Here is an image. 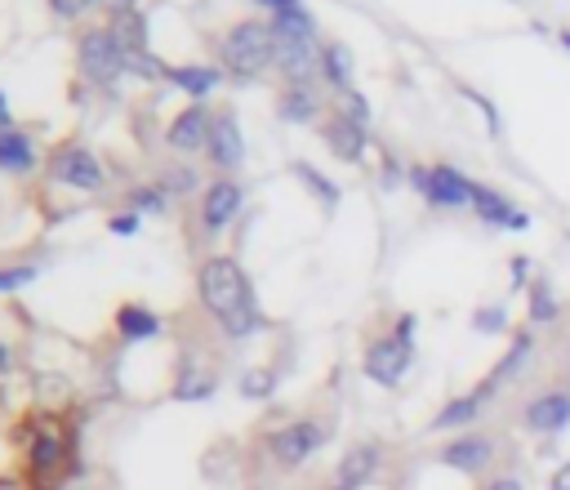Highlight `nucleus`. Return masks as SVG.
I'll return each instance as SVG.
<instances>
[{
    "label": "nucleus",
    "instance_id": "20e7f679",
    "mask_svg": "<svg viewBox=\"0 0 570 490\" xmlns=\"http://www.w3.org/2000/svg\"><path fill=\"white\" fill-rule=\"evenodd\" d=\"M325 446V428L316 419H294V424H281L272 437H268V450L281 468H299L308 464L316 450Z\"/></svg>",
    "mask_w": 570,
    "mask_h": 490
},
{
    "label": "nucleus",
    "instance_id": "4468645a",
    "mask_svg": "<svg viewBox=\"0 0 570 490\" xmlns=\"http://www.w3.org/2000/svg\"><path fill=\"white\" fill-rule=\"evenodd\" d=\"M165 81H170L174 89L192 94V98H205V94H214V89L223 85V67H209V63H179V67L165 72Z\"/></svg>",
    "mask_w": 570,
    "mask_h": 490
},
{
    "label": "nucleus",
    "instance_id": "9d476101",
    "mask_svg": "<svg viewBox=\"0 0 570 490\" xmlns=\"http://www.w3.org/2000/svg\"><path fill=\"white\" fill-rule=\"evenodd\" d=\"M209 116H214V111H205L201 103H192V107L174 111V116H170V126H165V143H170L174 152H205V139H209Z\"/></svg>",
    "mask_w": 570,
    "mask_h": 490
},
{
    "label": "nucleus",
    "instance_id": "9b49d317",
    "mask_svg": "<svg viewBox=\"0 0 570 490\" xmlns=\"http://www.w3.org/2000/svg\"><path fill=\"white\" fill-rule=\"evenodd\" d=\"M445 468H460V472H482L491 459H495V441L486 433H464V437H454L441 446L437 455Z\"/></svg>",
    "mask_w": 570,
    "mask_h": 490
},
{
    "label": "nucleus",
    "instance_id": "aec40b11",
    "mask_svg": "<svg viewBox=\"0 0 570 490\" xmlns=\"http://www.w3.org/2000/svg\"><path fill=\"white\" fill-rule=\"evenodd\" d=\"M473 210H477V214H482L486 223H499V227H517V232H521V227L530 223V219H526L521 210H513V205H508V201H504L499 192H491V188H477V192H473Z\"/></svg>",
    "mask_w": 570,
    "mask_h": 490
},
{
    "label": "nucleus",
    "instance_id": "7ed1b4c3",
    "mask_svg": "<svg viewBox=\"0 0 570 490\" xmlns=\"http://www.w3.org/2000/svg\"><path fill=\"white\" fill-rule=\"evenodd\" d=\"M76 67H80V76H85L89 85H98V89L117 85V81L126 76V50H121L117 36H111L107 23L85 28V32L76 36Z\"/></svg>",
    "mask_w": 570,
    "mask_h": 490
},
{
    "label": "nucleus",
    "instance_id": "f704fd0d",
    "mask_svg": "<svg viewBox=\"0 0 570 490\" xmlns=\"http://www.w3.org/2000/svg\"><path fill=\"white\" fill-rule=\"evenodd\" d=\"M259 10H268V14H281V10H294V6H303V0H255Z\"/></svg>",
    "mask_w": 570,
    "mask_h": 490
},
{
    "label": "nucleus",
    "instance_id": "58836bf2",
    "mask_svg": "<svg viewBox=\"0 0 570 490\" xmlns=\"http://www.w3.org/2000/svg\"><path fill=\"white\" fill-rule=\"evenodd\" d=\"M14 126V116H10V103H6V94H0V130H10Z\"/></svg>",
    "mask_w": 570,
    "mask_h": 490
},
{
    "label": "nucleus",
    "instance_id": "473e14b6",
    "mask_svg": "<svg viewBox=\"0 0 570 490\" xmlns=\"http://www.w3.org/2000/svg\"><path fill=\"white\" fill-rule=\"evenodd\" d=\"M107 227L117 232V236H135V232L143 227V214H135V210H130V214H117V219H111Z\"/></svg>",
    "mask_w": 570,
    "mask_h": 490
},
{
    "label": "nucleus",
    "instance_id": "72a5a7b5",
    "mask_svg": "<svg viewBox=\"0 0 570 490\" xmlns=\"http://www.w3.org/2000/svg\"><path fill=\"white\" fill-rule=\"evenodd\" d=\"M530 317H535V321H548V317H557V303L548 299V290H535V303H530Z\"/></svg>",
    "mask_w": 570,
    "mask_h": 490
},
{
    "label": "nucleus",
    "instance_id": "c9c22d12",
    "mask_svg": "<svg viewBox=\"0 0 570 490\" xmlns=\"http://www.w3.org/2000/svg\"><path fill=\"white\" fill-rule=\"evenodd\" d=\"M499 326H504V312H495V308L477 312V330H499Z\"/></svg>",
    "mask_w": 570,
    "mask_h": 490
},
{
    "label": "nucleus",
    "instance_id": "f03ea898",
    "mask_svg": "<svg viewBox=\"0 0 570 490\" xmlns=\"http://www.w3.org/2000/svg\"><path fill=\"white\" fill-rule=\"evenodd\" d=\"M218 63L227 76L237 81H255L259 72H268L277 63V32L264 19H241L218 36Z\"/></svg>",
    "mask_w": 570,
    "mask_h": 490
},
{
    "label": "nucleus",
    "instance_id": "5701e85b",
    "mask_svg": "<svg viewBox=\"0 0 570 490\" xmlns=\"http://www.w3.org/2000/svg\"><path fill=\"white\" fill-rule=\"evenodd\" d=\"M321 76H325L338 94L353 89V54H348V45H338V41L321 45Z\"/></svg>",
    "mask_w": 570,
    "mask_h": 490
},
{
    "label": "nucleus",
    "instance_id": "e433bc0d",
    "mask_svg": "<svg viewBox=\"0 0 570 490\" xmlns=\"http://www.w3.org/2000/svg\"><path fill=\"white\" fill-rule=\"evenodd\" d=\"M548 490H570V464H561V468L548 477Z\"/></svg>",
    "mask_w": 570,
    "mask_h": 490
},
{
    "label": "nucleus",
    "instance_id": "79ce46f5",
    "mask_svg": "<svg viewBox=\"0 0 570 490\" xmlns=\"http://www.w3.org/2000/svg\"><path fill=\"white\" fill-rule=\"evenodd\" d=\"M561 41H566V45H570V32H561Z\"/></svg>",
    "mask_w": 570,
    "mask_h": 490
},
{
    "label": "nucleus",
    "instance_id": "b1692460",
    "mask_svg": "<svg viewBox=\"0 0 570 490\" xmlns=\"http://www.w3.org/2000/svg\"><path fill=\"white\" fill-rule=\"evenodd\" d=\"M272 32L286 36V41H312L316 36V23H312V14L303 6H294V10L272 14Z\"/></svg>",
    "mask_w": 570,
    "mask_h": 490
},
{
    "label": "nucleus",
    "instance_id": "0eeeda50",
    "mask_svg": "<svg viewBox=\"0 0 570 490\" xmlns=\"http://www.w3.org/2000/svg\"><path fill=\"white\" fill-rule=\"evenodd\" d=\"M410 179H415V188H419L428 201H437V205H473V192H477V183H469L454 166H432V170L415 166Z\"/></svg>",
    "mask_w": 570,
    "mask_h": 490
},
{
    "label": "nucleus",
    "instance_id": "ea45409f",
    "mask_svg": "<svg viewBox=\"0 0 570 490\" xmlns=\"http://www.w3.org/2000/svg\"><path fill=\"white\" fill-rule=\"evenodd\" d=\"M513 281H526V259H513Z\"/></svg>",
    "mask_w": 570,
    "mask_h": 490
},
{
    "label": "nucleus",
    "instance_id": "7c9ffc66",
    "mask_svg": "<svg viewBox=\"0 0 570 490\" xmlns=\"http://www.w3.org/2000/svg\"><path fill=\"white\" fill-rule=\"evenodd\" d=\"M299 179H308V183L316 188V196H325V205H334V201H338V192H334V183H330V179H321V174H316L312 166H299Z\"/></svg>",
    "mask_w": 570,
    "mask_h": 490
},
{
    "label": "nucleus",
    "instance_id": "a211bd4d",
    "mask_svg": "<svg viewBox=\"0 0 570 490\" xmlns=\"http://www.w3.org/2000/svg\"><path fill=\"white\" fill-rule=\"evenodd\" d=\"M321 103H316V89L312 85H286L281 98H277V116L281 120H294V126H308V120H316Z\"/></svg>",
    "mask_w": 570,
    "mask_h": 490
},
{
    "label": "nucleus",
    "instance_id": "a19ab883",
    "mask_svg": "<svg viewBox=\"0 0 570 490\" xmlns=\"http://www.w3.org/2000/svg\"><path fill=\"white\" fill-rule=\"evenodd\" d=\"M6 371H10V348L0 343V375H6Z\"/></svg>",
    "mask_w": 570,
    "mask_h": 490
},
{
    "label": "nucleus",
    "instance_id": "4c0bfd02",
    "mask_svg": "<svg viewBox=\"0 0 570 490\" xmlns=\"http://www.w3.org/2000/svg\"><path fill=\"white\" fill-rule=\"evenodd\" d=\"M486 490H526L517 477H495V481H486Z\"/></svg>",
    "mask_w": 570,
    "mask_h": 490
},
{
    "label": "nucleus",
    "instance_id": "2f4dec72",
    "mask_svg": "<svg viewBox=\"0 0 570 490\" xmlns=\"http://www.w3.org/2000/svg\"><path fill=\"white\" fill-rule=\"evenodd\" d=\"M89 6H94V0H50V10H54L58 19H80Z\"/></svg>",
    "mask_w": 570,
    "mask_h": 490
},
{
    "label": "nucleus",
    "instance_id": "412c9836",
    "mask_svg": "<svg viewBox=\"0 0 570 490\" xmlns=\"http://www.w3.org/2000/svg\"><path fill=\"white\" fill-rule=\"evenodd\" d=\"M63 455H67V441H63L54 428H41L36 441H32V450H28V468H32L36 477H50V472L63 464Z\"/></svg>",
    "mask_w": 570,
    "mask_h": 490
},
{
    "label": "nucleus",
    "instance_id": "a878e982",
    "mask_svg": "<svg viewBox=\"0 0 570 490\" xmlns=\"http://www.w3.org/2000/svg\"><path fill=\"white\" fill-rule=\"evenodd\" d=\"M36 281V264H10V268H0V295H14L23 286Z\"/></svg>",
    "mask_w": 570,
    "mask_h": 490
},
{
    "label": "nucleus",
    "instance_id": "393cba45",
    "mask_svg": "<svg viewBox=\"0 0 570 490\" xmlns=\"http://www.w3.org/2000/svg\"><path fill=\"white\" fill-rule=\"evenodd\" d=\"M338 116L353 120L357 130H366V126H370V103H366L357 89H344V94H338Z\"/></svg>",
    "mask_w": 570,
    "mask_h": 490
},
{
    "label": "nucleus",
    "instance_id": "423d86ee",
    "mask_svg": "<svg viewBox=\"0 0 570 490\" xmlns=\"http://www.w3.org/2000/svg\"><path fill=\"white\" fill-rule=\"evenodd\" d=\"M205 161H209L214 170H223V174L241 170V161H246V139H241V126H237L233 111H214V116H209Z\"/></svg>",
    "mask_w": 570,
    "mask_h": 490
},
{
    "label": "nucleus",
    "instance_id": "f3484780",
    "mask_svg": "<svg viewBox=\"0 0 570 490\" xmlns=\"http://www.w3.org/2000/svg\"><path fill=\"white\" fill-rule=\"evenodd\" d=\"M325 143L334 148L338 161H362V152H366V130H357L353 120H344V116H334V120H325Z\"/></svg>",
    "mask_w": 570,
    "mask_h": 490
},
{
    "label": "nucleus",
    "instance_id": "6e6552de",
    "mask_svg": "<svg viewBox=\"0 0 570 490\" xmlns=\"http://www.w3.org/2000/svg\"><path fill=\"white\" fill-rule=\"evenodd\" d=\"M241 201H246V192H241L237 179H214L209 188H201V227L209 236H218L227 223L241 214Z\"/></svg>",
    "mask_w": 570,
    "mask_h": 490
},
{
    "label": "nucleus",
    "instance_id": "c85d7f7f",
    "mask_svg": "<svg viewBox=\"0 0 570 490\" xmlns=\"http://www.w3.org/2000/svg\"><path fill=\"white\" fill-rule=\"evenodd\" d=\"M196 188V174L187 170V166H179V170H170L165 179H161V192H179V196H187Z\"/></svg>",
    "mask_w": 570,
    "mask_h": 490
},
{
    "label": "nucleus",
    "instance_id": "cd10ccee",
    "mask_svg": "<svg viewBox=\"0 0 570 490\" xmlns=\"http://www.w3.org/2000/svg\"><path fill=\"white\" fill-rule=\"evenodd\" d=\"M272 384H277L272 371H250V375H241V393H246V397H268Z\"/></svg>",
    "mask_w": 570,
    "mask_h": 490
},
{
    "label": "nucleus",
    "instance_id": "dca6fc26",
    "mask_svg": "<svg viewBox=\"0 0 570 490\" xmlns=\"http://www.w3.org/2000/svg\"><path fill=\"white\" fill-rule=\"evenodd\" d=\"M107 28H111V36H117V41H121L126 58H139V54H148V19H143L139 10H126V14H111V19H107Z\"/></svg>",
    "mask_w": 570,
    "mask_h": 490
},
{
    "label": "nucleus",
    "instance_id": "c756f323",
    "mask_svg": "<svg viewBox=\"0 0 570 490\" xmlns=\"http://www.w3.org/2000/svg\"><path fill=\"white\" fill-rule=\"evenodd\" d=\"M130 205H135V214H143V210H165V192H161V188H135V192H130Z\"/></svg>",
    "mask_w": 570,
    "mask_h": 490
},
{
    "label": "nucleus",
    "instance_id": "6ab92c4d",
    "mask_svg": "<svg viewBox=\"0 0 570 490\" xmlns=\"http://www.w3.org/2000/svg\"><path fill=\"white\" fill-rule=\"evenodd\" d=\"M36 166V143L23 135V130H0V170H14V174H28Z\"/></svg>",
    "mask_w": 570,
    "mask_h": 490
},
{
    "label": "nucleus",
    "instance_id": "2eb2a0df",
    "mask_svg": "<svg viewBox=\"0 0 570 490\" xmlns=\"http://www.w3.org/2000/svg\"><path fill=\"white\" fill-rule=\"evenodd\" d=\"M117 334L126 343H143V339H157L161 334V317L143 303H121L117 308Z\"/></svg>",
    "mask_w": 570,
    "mask_h": 490
},
{
    "label": "nucleus",
    "instance_id": "1a4fd4ad",
    "mask_svg": "<svg viewBox=\"0 0 570 490\" xmlns=\"http://www.w3.org/2000/svg\"><path fill=\"white\" fill-rule=\"evenodd\" d=\"M410 356H415V343H401L397 334L375 339V343L366 348V375H370L375 384H384V388H397L401 375L410 371Z\"/></svg>",
    "mask_w": 570,
    "mask_h": 490
},
{
    "label": "nucleus",
    "instance_id": "ddd939ff",
    "mask_svg": "<svg viewBox=\"0 0 570 490\" xmlns=\"http://www.w3.org/2000/svg\"><path fill=\"white\" fill-rule=\"evenodd\" d=\"M570 424V393H539L530 406H526V428L530 433H561Z\"/></svg>",
    "mask_w": 570,
    "mask_h": 490
},
{
    "label": "nucleus",
    "instance_id": "39448f33",
    "mask_svg": "<svg viewBox=\"0 0 570 490\" xmlns=\"http://www.w3.org/2000/svg\"><path fill=\"white\" fill-rule=\"evenodd\" d=\"M50 179H58V183H67V188H76V192H98V188H103V166H98V157H94L89 148H80V143H58V148L50 152Z\"/></svg>",
    "mask_w": 570,
    "mask_h": 490
},
{
    "label": "nucleus",
    "instance_id": "bb28decb",
    "mask_svg": "<svg viewBox=\"0 0 570 490\" xmlns=\"http://www.w3.org/2000/svg\"><path fill=\"white\" fill-rule=\"evenodd\" d=\"M526 352H530V334H521V339L513 343V352H508V356H504V361L495 365V375H491V384H486V388H495V384H504V380H508V375L517 371V365L526 361Z\"/></svg>",
    "mask_w": 570,
    "mask_h": 490
},
{
    "label": "nucleus",
    "instance_id": "f257e3e1",
    "mask_svg": "<svg viewBox=\"0 0 570 490\" xmlns=\"http://www.w3.org/2000/svg\"><path fill=\"white\" fill-rule=\"evenodd\" d=\"M196 295H201V308L218 321V330L227 339H250L264 326L259 303H255V286L246 281V273L233 255H209L201 264Z\"/></svg>",
    "mask_w": 570,
    "mask_h": 490
},
{
    "label": "nucleus",
    "instance_id": "f8f14e48",
    "mask_svg": "<svg viewBox=\"0 0 570 490\" xmlns=\"http://www.w3.org/2000/svg\"><path fill=\"white\" fill-rule=\"evenodd\" d=\"M379 459H384V450H379L375 441L353 446V450L344 455V464H338V472H334V490H357V486H366V481L379 472Z\"/></svg>",
    "mask_w": 570,
    "mask_h": 490
},
{
    "label": "nucleus",
    "instance_id": "4be33fe9",
    "mask_svg": "<svg viewBox=\"0 0 570 490\" xmlns=\"http://www.w3.org/2000/svg\"><path fill=\"white\" fill-rule=\"evenodd\" d=\"M486 397H491V388H477V393H469V397H454L445 411H437L432 428H437V433H445V428H464V424H473V419L482 415Z\"/></svg>",
    "mask_w": 570,
    "mask_h": 490
}]
</instances>
